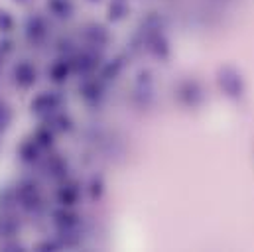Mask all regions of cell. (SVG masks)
I'll list each match as a JSON object with an SVG mask.
<instances>
[{
  "label": "cell",
  "mask_w": 254,
  "mask_h": 252,
  "mask_svg": "<svg viewBox=\"0 0 254 252\" xmlns=\"http://www.w3.org/2000/svg\"><path fill=\"white\" fill-rule=\"evenodd\" d=\"M16 81L22 85V87H28V85H32L34 83V79H36V71L28 65V63H20L18 67H16Z\"/></svg>",
  "instance_id": "6da1fadb"
},
{
  "label": "cell",
  "mask_w": 254,
  "mask_h": 252,
  "mask_svg": "<svg viewBox=\"0 0 254 252\" xmlns=\"http://www.w3.org/2000/svg\"><path fill=\"white\" fill-rule=\"evenodd\" d=\"M64 75H65V67H64V65H58V67L54 69V77H56V79L60 81V79H62Z\"/></svg>",
  "instance_id": "277c9868"
},
{
  "label": "cell",
  "mask_w": 254,
  "mask_h": 252,
  "mask_svg": "<svg viewBox=\"0 0 254 252\" xmlns=\"http://www.w3.org/2000/svg\"><path fill=\"white\" fill-rule=\"evenodd\" d=\"M20 156H22V160H26V162L36 160V148H34V144H32V142H26V144L20 148Z\"/></svg>",
  "instance_id": "7a4b0ae2"
},
{
  "label": "cell",
  "mask_w": 254,
  "mask_h": 252,
  "mask_svg": "<svg viewBox=\"0 0 254 252\" xmlns=\"http://www.w3.org/2000/svg\"><path fill=\"white\" fill-rule=\"evenodd\" d=\"M10 26H12V20L8 18V14H6V12H0V30L8 32V30H10Z\"/></svg>",
  "instance_id": "3957f363"
}]
</instances>
